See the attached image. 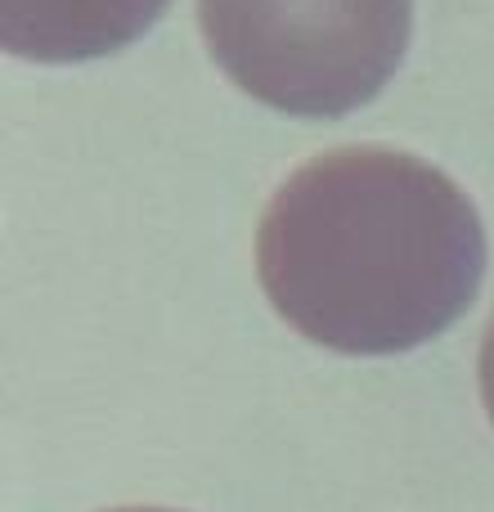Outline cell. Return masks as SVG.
<instances>
[{"label":"cell","instance_id":"1","mask_svg":"<svg viewBox=\"0 0 494 512\" xmlns=\"http://www.w3.org/2000/svg\"><path fill=\"white\" fill-rule=\"evenodd\" d=\"M270 306L342 355H400L441 337L477 301L486 230L441 167L396 149L301 162L256 230Z\"/></svg>","mask_w":494,"mask_h":512},{"label":"cell","instance_id":"2","mask_svg":"<svg viewBox=\"0 0 494 512\" xmlns=\"http://www.w3.org/2000/svg\"><path fill=\"white\" fill-rule=\"evenodd\" d=\"M203 41L239 90L288 117H346L382 95L414 0H198Z\"/></svg>","mask_w":494,"mask_h":512},{"label":"cell","instance_id":"3","mask_svg":"<svg viewBox=\"0 0 494 512\" xmlns=\"http://www.w3.org/2000/svg\"><path fill=\"white\" fill-rule=\"evenodd\" d=\"M171 0H0V45L32 63L104 59L140 41Z\"/></svg>","mask_w":494,"mask_h":512},{"label":"cell","instance_id":"4","mask_svg":"<svg viewBox=\"0 0 494 512\" xmlns=\"http://www.w3.org/2000/svg\"><path fill=\"white\" fill-rule=\"evenodd\" d=\"M481 400H486V414L494 423V315L486 328V342H481Z\"/></svg>","mask_w":494,"mask_h":512},{"label":"cell","instance_id":"5","mask_svg":"<svg viewBox=\"0 0 494 512\" xmlns=\"http://www.w3.org/2000/svg\"><path fill=\"white\" fill-rule=\"evenodd\" d=\"M113 512H167V508H113Z\"/></svg>","mask_w":494,"mask_h":512}]
</instances>
